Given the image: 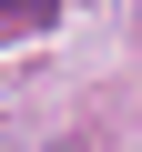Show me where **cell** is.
I'll use <instances>...</instances> for the list:
<instances>
[{"mask_svg":"<svg viewBox=\"0 0 142 152\" xmlns=\"http://www.w3.org/2000/svg\"><path fill=\"white\" fill-rule=\"evenodd\" d=\"M51 10H61V0H0V20H20V31H41Z\"/></svg>","mask_w":142,"mask_h":152,"instance_id":"1","label":"cell"}]
</instances>
